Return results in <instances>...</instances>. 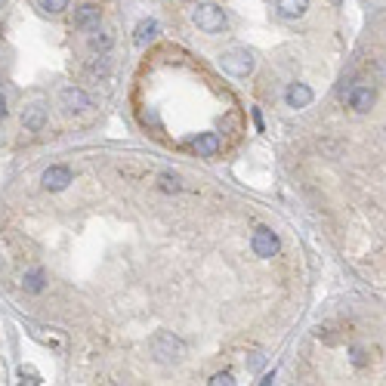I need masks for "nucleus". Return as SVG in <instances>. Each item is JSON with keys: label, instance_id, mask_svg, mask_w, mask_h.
I'll return each mask as SVG.
<instances>
[{"label": "nucleus", "instance_id": "nucleus-1", "mask_svg": "<svg viewBox=\"0 0 386 386\" xmlns=\"http://www.w3.org/2000/svg\"><path fill=\"white\" fill-rule=\"evenodd\" d=\"M192 22L201 28L204 34H223L229 28L223 6H217V3H195L192 6Z\"/></svg>", "mask_w": 386, "mask_h": 386}, {"label": "nucleus", "instance_id": "nucleus-2", "mask_svg": "<svg viewBox=\"0 0 386 386\" xmlns=\"http://www.w3.org/2000/svg\"><path fill=\"white\" fill-rule=\"evenodd\" d=\"M148 349H152V355L158 364H176L185 355V343L180 337H173L170 331L155 334L152 343H148Z\"/></svg>", "mask_w": 386, "mask_h": 386}, {"label": "nucleus", "instance_id": "nucleus-3", "mask_svg": "<svg viewBox=\"0 0 386 386\" xmlns=\"http://www.w3.org/2000/svg\"><path fill=\"white\" fill-rule=\"evenodd\" d=\"M219 68H223L226 75H232V77H247L250 71H254V56H250L247 49H241V47L226 49V53L219 56Z\"/></svg>", "mask_w": 386, "mask_h": 386}, {"label": "nucleus", "instance_id": "nucleus-4", "mask_svg": "<svg viewBox=\"0 0 386 386\" xmlns=\"http://www.w3.org/2000/svg\"><path fill=\"white\" fill-rule=\"evenodd\" d=\"M340 99L349 105V109L364 114V111H371V105H374V90H371L368 84H349L346 90H340Z\"/></svg>", "mask_w": 386, "mask_h": 386}, {"label": "nucleus", "instance_id": "nucleus-5", "mask_svg": "<svg viewBox=\"0 0 386 386\" xmlns=\"http://www.w3.org/2000/svg\"><path fill=\"white\" fill-rule=\"evenodd\" d=\"M59 105H62V111H68V114H84V111L93 109V99L81 87H62Z\"/></svg>", "mask_w": 386, "mask_h": 386}, {"label": "nucleus", "instance_id": "nucleus-6", "mask_svg": "<svg viewBox=\"0 0 386 386\" xmlns=\"http://www.w3.org/2000/svg\"><path fill=\"white\" fill-rule=\"evenodd\" d=\"M250 247H254V254L256 256H263V260H269V256H275L278 254V235L272 232V229H266V226H260L254 232V238H250Z\"/></svg>", "mask_w": 386, "mask_h": 386}, {"label": "nucleus", "instance_id": "nucleus-7", "mask_svg": "<svg viewBox=\"0 0 386 386\" xmlns=\"http://www.w3.org/2000/svg\"><path fill=\"white\" fill-rule=\"evenodd\" d=\"M47 118H49V109L47 102H40V99H34V102H28L22 109V127L31 133H40L47 127Z\"/></svg>", "mask_w": 386, "mask_h": 386}, {"label": "nucleus", "instance_id": "nucleus-8", "mask_svg": "<svg viewBox=\"0 0 386 386\" xmlns=\"http://www.w3.org/2000/svg\"><path fill=\"white\" fill-rule=\"evenodd\" d=\"M99 22H102V6L99 3H81L71 16V25L81 28V31H93V28H99Z\"/></svg>", "mask_w": 386, "mask_h": 386}, {"label": "nucleus", "instance_id": "nucleus-9", "mask_svg": "<svg viewBox=\"0 0 386 386\" xmlns=\"http://www.w3.org/2000/svg\"><path fill=\"white\" fill-rule=\"evenodd\" d=\"M71 183H75V176H71V170L62 167V164H56V167H47L44 176H40V185H44L47 192H62V189H68Z\"/></svg>", "mask_w": 386, "mask_h": 386}, {"label": "nucleus", "instance_id": "nucleus-10", "mask_svg": "<svg viewBox=\"0 0 386 386\" xmlns=\"http://www.w3.org/2000/svg\"><path fill=\"white\" fill-rule=\"evenodd\" d=\"M192 148L198 152V158H217L219 148H223V139H219L217 133H198V137L192 139Z\"/></svg>", "mask_w": 386, "mask_h": 386}, {"label": "nucleus", "instance_id": "nucleus-11", "mask_svg": "<svg viewBox=\"0 0 386 386\" xmlns=\"http://www.w3.org/2000/svg\"><path fill=\"white\" fill-rule=\"evenodd\" d=\"M284 99H288L291 109H306V105L316 99V93L306 87V84H291L288 93H284Z\"/></svg>", "mask_w": 386, "mask_h": 386}, {"label": "nucleus", "instance_id": "nucleus-12", "mask_svg": "<svg viewBox=\"0 0 386 386\" xmlns=\"http://www.w3.org/2000/svg\"><path fill=\"white\" fill-rule=\"evenodd\" d=\"M158 19H142V22L137 25V31H133V44L137 47H146V44H152L155 38H158Z\"/></svg>", "mask_w": 386, "mask_h": 386}, {"label": "nucleus", "instance_id": "nucleus-13", "mask_svg": "<svg viewBox=\"0 0 386 386\" xmlns=\"http://www.w3.org/2000/svg\"><path fill=\"white\" fill-rule=\"evenodd\" d=\"M275 6L284 19H300V16H306V10H309V0H278Z\"/></svg>", "mask_w": 386, "mask_h": 386}, {"label": "nucleus", "instance_id": "nucleus-14", "mask_svg": "<svg viewBox=\"0 0 386 386\" xmlns=\"http://www.w3.org/2000/svg\"><path fill=\"white\" fill-rule=\"evenodd\" d=\"M22 288L28 291V294H40V291H44V269H31V272H25Z\"/></svg>", "mask_w": 386, "mask_h": 386}, {"label": "nucleus", "instance_id": "nucleus-15", "mask_svg": "<svg viewBox=\"0 0 386 386\" xmlns=\"http://www.w3.org/2000/svg\"><path fill=\"white\" fill-rule=\"evenodd\" d=\"M109 47H111V34H105V31H99V28H96V34L90 38V49H93V53H105Z\"/></svg>", "mask_w": 386, "mask_h": 386}, {"label": "nucleus", "instance_id": "nucleus-16", "mask_svg": "<svg viewBox=\"0 0 386 386\" xmlns=\"http://www.w3.org/2000/svg\"><path fill=\"white\" fill-rule=\"evenodd\" d=\"M161 192H180L183 189V183H180V176L176 173H161Z\"/></svg>", "mask_w": 386, "mask_h": 386}, {"label": "nucleus", "instance_id": "nucleus-17", "mask_svg": "<svg viewBox=\"0 0 386 386\" xmlns=\"http://www.w3.org/2000/svg\"><path fill=\"white\" fill-rule=\"evenodd\" d=\"M68 3H71V0H38V6L44 13H62Z\"/></svg>", "mask_w": 386, "mask_h": 386}, {"label": "nucleus", "instance_id": "nucleus-18", "mask_svg": "<svg viewBox=\"0 0 386 386\" xmlns=\"http://www.w3.org/2000/svg\"><path fill=\"white\" fill-rule=\"evenodd\" d=\"M235 380H232V374L229 371H223V374H213L210 377V386H232Z\"/></svg>", "mask_w": 386, "mask_h": 386}, {"label": "nucleus", "instance_id": "nucleus-19", "mask_svg": "<svg viewBox=\"0 0 386 386\" xmlns=\"http://www.w3.org/2000/svg\"><path fill=\"white\" fill-rule=\"evenodd\" d=\"M260 364H263V355H260V353H254V359L247 362V368H250V371H256V368H260Z\"/></svg>", "mask_w": 386, "mask_h": 386}, {"label": "nucleus", "instance_id": "nucleus-20", "mask_svg": "<svg viewBox=\"0 0 386 386\" xmlns=\"http://www.w3.org/2000/svg\"><path fill=\"white\" fill-rule=\"evenodd\" d=\"M6 118V96H0V121Z\"/></svg>", "mask_w": 386, "mask_h": 386}, {"label": "nucleus", "instance_id": "nucleus-21", "mask_svg": "<svg viewBox=\"0 0 386 386\" xmlns=\"http://www.w3.org/2000/svg\"><path fill=\"white\" fill-rule=\"evenodd\" d=\"M0 96H3V77H0Z\"/></svg>", "mask_w": 386, "mask_h": 386}, {"label": "nucleus", "instance_id": "nucleus-22", "mask_svg": "<svg viewBox=\"0 0 386 386\" xmlns=\"http://www.w3.org/2000/svg\"><path fill=\"white\" fill-rule=\"evenodd\" d=\"M3 3H6V0H0V6H3Z\"/></svg>", "mask_w": 386, "mask_h": 386}, {"label": "nucleus", "instance_id": "nucleus-23", "mask_svg": "<svg viewBox=\"0 0 386 386\" xmlns=\"http://www.w3.org/2000/svg\"><path fill=\"white\" fill-rule=\"evenodd\" d=\"M337 3H340V0H337Z\"/></svg>", "mask_w": 386, "mask_h": 386}]
</instances>
